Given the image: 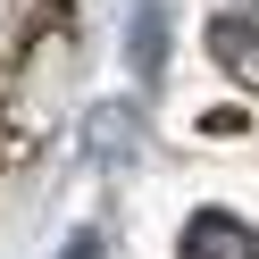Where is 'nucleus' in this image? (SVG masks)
Segmentation results:
<instances>
[{
	"instance_id": "f257e3e1",
	"label": "nucleus",
	"mask_w": 259,
	"mask_h": 259,
	"mask_svg": "<svg viewBox=\"0 0 259 259\" xmlns=\"http://www.w3.org/2000/svg\"><path fill=\"white\" fill-rule=\"evenodd\" d=\"M184 259H259V226L234 218V209H192L184 234H176Z\"/></svg>"
},
{
	"instance_id": "f03ea898",
	"label": "nucleus",
	"mask_w": 259,
	"mask_h": 259,
	"mask_svg": "<svg viewBox=\"0 0 259 259\" xmlns=\"http://www.w3.org/2000/svg\"><path fill=\"white\" fill-rule=\"evenodd\" d=\"M209 51H218V67L234 75V84L259 92V9H226V17L209 25Z\"/></svg>"
},
{
	"instance_id": "7ed1b4c3",
	"label": "nucleus",
	"mask_w": 259,
	"mask_h": 259,
	"mask_svg": "<svg viewBox=\"0 0 259 259\" xmlns=\"http://www.w3.org/2000/svg\"><path fill=\"white\" fill-rule=\"evenodd\" d=\"M159 59H167V25H159V0H142V17H134V67L159 75Z\"/></svg>"
},
{
	"instance_id": "20e7f679",
	"label": "nucleus",
	"mask_w": 259,
	"mask_h": 259,
	"mask_svg": "<svg viewBox=\"0 0 259 259\" xmlns=\"http://www.w3.org/2000/svg\"><path fill=\"white\" fill-rule=\"evenodd\" d=\"M92 151H134V117H109V109H101V117H92Z\"/></svg>"
},
{
	"instance_id": "39448f33",
	"label": "nucleus",
	"mask_w": 259,
	"mask_h": 259,
	"mask_svg": "<svg viewBox=\"0 0 259 259\" xmlns=\"http://www.w3.org/2000/svg\"><path fill=\"white\" fill-rule=\"evenodd\" d=\"M67 259H101V234H75V242H67Z\"/></svg>"
}]
</instances>
